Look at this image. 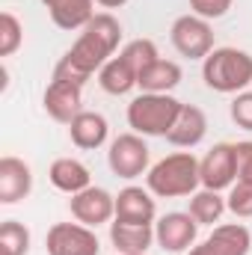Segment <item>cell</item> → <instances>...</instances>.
Segmentation results:
<instances>
[{
  "mask_svg": "<svg viewBox=\"0 0 252 255\" xmlns=\"http://www.w3.org/2000/svg\"><path fill=\"white\" fill-rule=\"evenodd\" d=\"M205 244H208V250L214 255H247L252 238H250V229L247 226L226 223V226H217Z\"/></svg>",
  "mask_w": 252,
  "mask_h": 255,
  "instance_id": "obj_20",
  "label": "cell"
},
{
  "mask_svg": "<svg viewBox=\"0 0 252 255\" xmlns=\"http://www.w3.org/2000/svg\"><path fill=\"white\" fill-rule=\"evenodd\" d=\"M24 42V27L12 12H0V57H12Z\"/></svg>",
  "mask_w": 252,
  "mask_h": 255,
  "instance_id": "obj_24",
  "label": "cell"
},
{
  "mask_svg": "<svg viewBox=\"0 0 252 255\" xmlns=\"http://www.w3.org/2000/svg\"><path fill=\"white\" fill-rule=\"evenodd\" d=\"M54 77H60V80H71V83H80V86H83V83H86V80H89L92 74L80 71V68L71 63L68 57H63V60L57 63V68H54Z\"/></svg>",
  "mask_w": 252,
  "mask_h": 255,
  "instance_id": "obj_30",
  "label": "cell"
},
{
  "mask_svg": "<svg viewBox=\"0 0 252 255\" xmlns=\"http://www.w3.org/2000/svg\"><path fill=\"white\" fill-rule=\"evenodd\" d=\"M48 178H51V184H54L57 190L68 193V196L92 187L89 169H86L80 160H74V157H57V160L51 163V169H48Z\"/></svg>",
  "mask_w": 252,
  "mask_h": 255,
  "instance_id": "obj_18",
  "label": "cell"
},
{
  "mask_svg": "<svg viewBox=\"0 0 252 255\" xmlns=\"http://www.w3.org/2000/svg\"><path fill=\"white\" fill-rule=\"evenodd\" d=\"M235 154H238V181L252 184V142H238L235 145Z\"/></svg>",
  "mask_w": 252,
  "mask_h": 255,
  "instance_id": "obj_29",
  "label": "cell"
},
{
  "mask_svg": "<svg viewBox=\"0 0 252 255\" xmlns=\"http://www.w3.org/2000/svg\"><path fill=\"white\" fill-rule=\"evenodd\" d=\"M199 178L205 190H229L238 181V154L232 142H217L199 160Z\"/></svg>",
  "mask_w": 252,
  "mask_h": 255,
  "instance_id": "obj_6",
  "label": "cell"
},
{
  "mask_svg": "<svg viewBox=\"0 0 252 255\" xmlns=\"http://www.w3.org/2000/svg\"><path fill=\"white\" fill-rule=\"evenodd\" d=\"M190 9H193V15L211 21V18H223L229 12L232 0H190Z\"/></svg>",
  "mask_w": 252,
  "mask_h": 255,
  "instance_id": "obj_28",
  "label": "cell"
},
{
  "mask_svg": "<svg viewBox=\"0 0 252 255\" xmlns=\"http://www.w3.org/2000/svg\"><path fill=\"white\" fill-rule=\"evenodd\" d=\"M48 255H98V238L83 223H57L45 238Z\"/></svg>",
  "mask_w": 252,
  "mask_h": 255,
  "instance_id": "obj_8",
  "label": "cell"
},
{
  "mask_svg": "<svg viewBox=\"0 0 252 255\" xmlns=\"http://www.w3.org/2000/svg\"><path fill=\"white\" fill-rule=\"evenodd\" d=\"M187 255H214L211 250H208V244H199V247H193Z\"/></svg>",
  "mask_w": 252,
  "mask_h": 255,
  "instance_id": "obj_32",
  "label": "cell"
},
{
  "mask_svg": "<svg viewBox=\"0 0 252 255\" xmlns=\"http://www.w3.org/2000/svg\"><path fill=\"white\" fill-rule=\"evenodd\" d=\"M178 83H181V65L172 63V60H163V57L148 63L136 77V86L142 92H169Z\"/></svg>",
  "mask_w": 252,
  "mask_h": 255,
  "instance_id": "obj_19",
  "label": "cell"
},
{
  "mask_svg": "<svg viewBox=\"0 0 252 255\" xmlns=\"http://www.w3.org/2000/svg\"><path fill=\"white\" fill-rule=\"evenodd\" d=\"M80 101H83V86L80 83H71V80H60V77H51L48 89H45V113L60 122V125H71L74 116L80 113Z\"/></svg>",
  "mask_w": 252,
  "mask_h": 255,
  "instance_id": "obj_11",
  "label": "cell"
},
{
  "mask_svg": "<svg viewBox=\"0 0 252 255\" xmlns=\"http://www.w3.org/2000/svg\"><path fill=\"white\" fill-rule=\"evenodd\" d=\"M68 208H71V217L77 223H83L89 229H98V226H104L116 217V196H110L104 187H86V190L71 196Z\"/></svg>",
  "mask_w": 252,
  "mask_h": 255,
  "instance_id": "obj_9",
  "label": "cell"
},
{
  "mask_svg": "<svg viewBox=\"0 0 252 255\" xmlns=\"http://www.w3.org/2000/svg\"><path fill=\"white\" fill-rule=\"evenodd\" d=\"M119 255H145V253H119Z\"/></svg>",
  "mask_w": 252,
  "mask_h": 255,
  "instance_id": "obj_33",
  "label": "cell"
},
{
  "mask_svg": "<svg viewBox=\"0 0 252 255\" xmlns=\"http://www.w3.org/2000/svg\"><path fill=\"white\" fill-rule=\"evenodd\" d=\"M107 163L119 178H139L148 169V145L139 133H122L110 142Z\"/></svg>",
  "mask_w": 252,
  "mask_h": 255,
  "instance_id": "obj_7",
  "label": "cell"
},
{
  "mask_svg": "<svg viewBox=\"0 0 252 255\" xmlns=\"http://www.w3.org/2000/svg\"><path fill=\"white\" fill-rule=\"evenodd\" d=\"M148 193L160 196V199H178V196H193L196 187L202 184L199 178V160L190 151H175L166 154L163 160H157L148 175H145Z\"/></svg>",
  "mask_w": 252,
  "mask_h": 255,
  "instance_id": "obj_2",
  "label": "cell"
},
{
  "mask_svg": "<svg viewBox=\"0 0 252 255\" xmlns=\"http://www.w3.org/2000/svg\"><path fill=\"white\" fill-rule=\"evenodd\" d=\"M107 119L101 113H92V110H80L74 116V122L68 125V136L77 148L83 151H95L107 142Z\"/></svg>",
  "mask_w": 252,
  "mask_h": 255,
  "instance_id": "obj_14",
  "label": "cell"
},
{
  "mask_svg": "<svg viewBox=\"0 0 252 255\" xmlns=\"http://www.w3.org/2000/svg\"><path fill=\"white\" fill-rule=\"evenodd\" d=\"M119 42H122V24H119L110 12H98V15L83 27V33L77 36V42L71 45V51H68L65 57L77 65L80 71L95 74V71L104 68L107 60H113Z\"/></svg>",
  "mask_w": 252,
  "mask_h": 255,
  "instance_id": "obj_1",
  "label": "cell"
},
{
  "mask_svg": "<svg viewBox=\"0 0 252 255\" xmlns=\"http://www.w3.org/2000/svg\"><path fill=\"white\" fill-rule=\"evenodd\" d=\"M110 241H113L116 253H148V247L154 241V229L116 220V223H110Z\"/></svg>",
  "mask_w": 252,
  "mask_h": 255,
  "instance_id": "obj_21",
  "label": "cell"
},
{
  "mask_svg": "<svg viewBox=\"0 0 252 255\" xmlns=\"http://www.w3.org/2000/svg\"><path fill=\"white\" fill-rule=\"evenodd\" d=\"M60 30H83L95 18V0H42Z\"/></svg>",
  "mask_w": 252,
  "mask_h": 255,
  "instance_id": "obj_15",
  "label": "cell"
},
{
  "mask_svg": "<svg viewBox=\"0 0 252 255\" xmlns=\"http://www.w3.org/2000/svg\"><path fill=\"white\" fill-rule=\"evenodd\" d=\"M205 133H208L205 113L196 104H184L181 113H178V119H175V125H172V130L166 133V139L172 145H178V148H193V145H199L205 139Z\"/></svg>",
  "mask_w": 252,
  "mask_h": 255,
  "instance_id": "obj_16",
  "label": "cell"
},
{
  "mask_svg": "<svg viewBox=\"0 0 252 255\" xmlns=\"http://www.w3.org/2000/svg\"><path fill=\"white\" fill-rule=\"evenodd\" d=\"M172 45L187 60H205L214 51V30L199 15H181L172 24Z\"/></svg>",
  "mask_w": 252,
  "mask_h": 255,
  "instance_id": "obj_5",
  "label": "cell"
},
{
  "mask_svg": "<svg viewBox=\"0 0 252 255\" xmlns=\"http://www.w3.org/2000/svg\"><path fill=\"white\" fill-rule=\"evenodd\" d=\"M181 107L184 104L169 92H142L127 104V125L133 128V133L142 136H166Z\"/></svg>",
  "mask_w": 252,
  "mask_h": 255,
  "instance_id": "obj_3",
  "label": "cell"
},
{
  "mask_svg": "<svg viewBox=\"0 0 252 255\" xmlns=\"http://www.w3.org/2000/svg\"><path fill=\"white\" fill-rule=\"evenodd\" d=\"M33 190V172L21 157H0V205H15Z\"/></svg>",
  "mask_w": 252,
  "mask_h": 255,
  "instance_id": "obj_12",
  "label": "cell"
},
{
  "mask_svg": "<svg viewBox=\"0 0 252 255\" xmlns=\"http://www.w3.org/2000/svg\"><path fill=\"white\" fill-rule=\"evenodd\" d=\"M229 211V205H226V199L220 196L217 190H202L193 193L190 196V217L199 223V226H214V223H220V217Z\"/></svg>",
  "mask_w": 252,
  "mask_h": 255,
  "instance_id": "obj_22",
  "label": "cell"
},
{
  "mask_svg": "<svg viewBox=\"0 0 252 255\" xmlns=\"http://www.w3.org/2000/svg\"><path fill=\"white\" fill-rule=\"evenodd\" d=\"M196 235H199V223L190 214H181V211H172V214L160 217L157 226H154V241L163 253L190 250L196 244Z\"/></svg>",
  "mask_w": 252,
  "mask_h": 255,
  "instance_id": "obj_10",
  "label": "cell"
},
{
  "mask_svg": "<svg viewBox=\"0 0 252 255\" xmlns=\"http://www.w3.org/2000/svg\"><path fill=\"white\" fill-rule=\"evenodd\" d=\"M136 77H139V71H136V65L130 63L125 54L107 60L104 68L98 71V83H101V89L107 95H127L136 86Z\"/></svg>",
  "mask_w": 252,
  "mask_h": 255,
  "instance_id": "obj_17",
  "label": "cell"
},
{
  "mask_svg": "<svg viewBox=\"0 0 252 255\" xmlns=\"http://www.w3.org/2000/svg\"><path fill=\"white\" fill-rule=\"evenodd\" d=\"M98 6H104V9H119V6H125L127 0H95Z\"/></svg>",
  "mask_w": 252,
  "mask_h": 255,
  "instance_id": "obj_31",
  "label": "cell"
},
{
  "mask_svg": "<svg viewBox=\"0 0 252 255\" xmlns=\"http://www.w3.org/2000/svg\"><path fill=\"white\" fill-rule=\"evenodd\" d=\"M232 122L244 130H252V92H238L232 101Z\"/></svg>",
  "mask_w": 252,
  "mask_h": 255,
  "instance_id": "obj_27",
  "label": "cell"
},
{
  "mask_svg": "<svg viewBox=\"0 0 252 255\" xmlns=\"http://www.w3.org/2000/svg\"><path fill=\"white\" fill-rule=\"evenodd\" d=\"M122 54L136 65V71H142L148 63H154V60L160 57V54H157V45H154L151 39H133L130 45H125V51H122Z\"/></svg>",
  "mask_w": 252,
  "mask_h": 255,
  "instance_id": "obj_26",
  "label": "cell"
},
{
  "mask_svg": "<svg viewBox=\"0 0 252 255\" xmlns=\"http://www.w3.org/2000/svg\"><path fill=\"white\" fill-rule=\"evenodd\" d=\"M226 205H229V211H232L235 217H241V220L252 217V184H244V181L232 184V187H229V196H226Z\"/></svg>",
  "mask_w": 252,
  "mask_h": 255,
  "instance_id": "obj_25",
  "label": "cell"
},
{
  "mask_svg": "<svg viewBox=\"0 0 252 255\" xmlns=\"http://www.w3.org/2000/svg\"><path fill=\"white\" fill-rule=\"evenodd\" d=\"M157 214V205L142 187H125L116 196V220L119 223H136V226H151Z\"/></svg>",
  "mask_w": 252,
  "mask_h": 255,
  "instance_id": "obj_13",
  "label": "cell"
},
{
  "mask_svg": "<svg viewBox=\"0 0 252 255\" xmlns=\"http://www.w3.org/2000/svg\"><path fill=\"white\" fill-rule=\"evenodd\" d=\"M0 253L6 255H27L30 253V232L18 220L0 223Z\"/></svg>",
  "mask_w": 252,
  "mask_h": 255,
  "instance_id": "obj_23",
  "label": "cell"
},
{
  "mask_svg": "<svg viewBox=\"0 0 252 255\" xmlns=\"http://www.w3.org/2000/svg\"><path fill=\"white\" fill-rule=\"evenodd\" d=\"M202 77L214 92H244L252 83V57L238 48H214L202 60Z\"/></svg>",
  "mask_w": 252,
  "mask_h": 255,
  "instance_id": "obj_4",
  "label": "cell"
}]
</instances>
